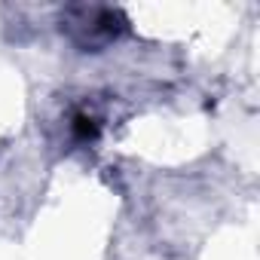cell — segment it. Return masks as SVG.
I'll list each match as a JSON object with an SVG mask.
<instances>
[{
    "mask_svg": "<svg viewBox=\"0 0 260 260\" xmlns=\"http://www.w3.org/2000/svg\"><path fill=\"white\" fill-rule=\"evenodd\" d=\"M64 25L83 49H98L119 37L125 19L119 10H107V7H74L64 13Z\"/></svg>",
    "mask_w": 260,
    "mask_h": 260,
    "instance_id": "1",
    "label": "cell"
},
{
    "mask_svg": "<svg viewBox=\"0 0 260 260\" xmlns=\"http://www.w3.org/2000/svg\"><path fill=\"white\" fill-rule=\"evenodd\" d=\"M71 128H74V135L80 138V141H95L98 138V116L95 113H89V110H77L74 116H71Z\"/></svg>",
    "mask_w": 260,
    "mask_h": 260,
    "instance_id": "2",
    "label": "cell"
}]
</instances>
